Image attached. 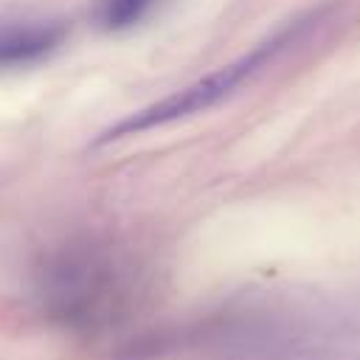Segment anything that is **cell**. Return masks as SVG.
I'll return each instance as SVG.
<instances>
[{
	"label": "cell",
	"instance_id": "cell-1",
	"mask_svg": "<svg viewBox=\"0 0 360 360\" xmlns=\"http://www.w3.org/2000/svg\"><path fill=\"white\" fill-rule=\"evenodd\" d=\"M39 307L56 326L101 338L115 332L132 312V290L118 264L98 253H62L37 281Z\"/></svg>",
	"mask_w": 360,
	"mask_h": 360
},
{
	"label": "cell",
	"instance_id": "cell-2",
	"mask_svg": "<svg viewBox=\"0 0 360 360\" xmlns=\"http://www.w3.org/2000/svg\"><path fill=\"white\" fill-rule=\"evenodd\" d=\"M312 25V20H301V22H292L287 25L281 34H276L273 39L256 45L250 53L239 56L236 62L231 65H222L211 73H205L202 79L163 96L160 101L121 118L118 124H112L110 129H104L93 146H104V143H112V141H121V138H129V135H141L146 129H155V127H166L172 121H180V118H188V115H197V112H205L211 107H217L219 101H225L236 87H242L250 76H256L267 62H273L287 45H292L307 28Z\"/></svg>",
	"mask_w": 360,
	"mask_h": 360
},
{
	"label": "cell",
	"instance_id": "cell-3",
	"mask_svg": "<svg viewBox=\"0 0 360 360\" xmlns=\"http://www.w3.org/2000/svg\"><path fill=\"white\" fill-rule=\"evenodd\" d=\"M65 25L59 20H25L0 25V68H25L65 42Z\"/></svg>",
	"mask_w": 360,
	"mask_h": 360
},
{
	"label": "cell",
	"instance_id": "cell-4",
	"mask_svg": "<svg viewBox=\"0 0 360 360\" xmlns=\"http://www.w3.org/2000/svg\"><path fill=\"white\" fill-rule=\"evenodd\" d=\"M155 0H96L93 20L104 31H124L143 20Z\"/></svg>",
	"mask_w": 360,
	"mask_h": 360
}]
</instances>
